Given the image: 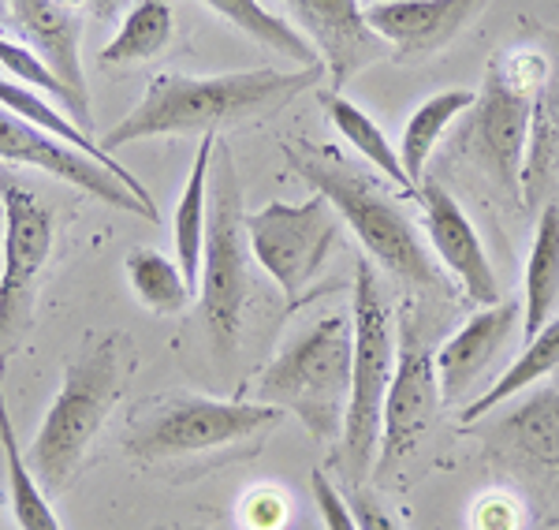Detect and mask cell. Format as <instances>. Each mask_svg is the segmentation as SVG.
<instances>
[{"label": "cell", "mask_w": 559, "mask_h": 530, "mask_svg": "<svg viewBox=\"0 0 559 530\" xmlns=\"http://www.w3.org/2000/svg\"><path fill=\"white\" fill-rule=\"evenodd\" d=\"M324 64L276 71L250 68L228 75H179L160 71L146 83V94L134 109L102 139V150L116 154L120 146L160 134H216L224 128H250L273 120L295 97L321 86Z\"/></svg>", "instance_id": "6da1fadb"}, {"label": "cell", "mask_w": 559, "mask_h": 530, "mask_svg": "<svg viewBox=\"0 0 559 530\" xmlns=\"http://www.w3.org/2000/svg\"><path fill=\"white\" fill-rule=\"evenodd\" d=\"M280 150L287 165L313 187V195L329 199L344 228L355 232L369 262L392 273L403 287L418 292V299H452V284L432 262L418 224L384 191V184L344 161L336 150L313 146L306 139H287Z\"/></svg>", "instance_id": "7a4b0ae2"}, {"label": "cell", "mask_w": 559, "mask_h": 530, "mask_svg": "<svg viewBox=\"0 0 559 530\" xmlns=\"http://www.w3.org/2000/svg\"><path fill=\"white\" fill-rule=\"evenodd\" d=\"M280 422L284 411L258 400L160 397L131 415L123 452L146 471L205 474L258 456Z\"/></svg>", "instance_id": "3957f363"}, {"label": "cell", "mask_w": 559, "mask_h": 530, "mask_svg": "<svg viewBox=\"0 0 559 530\" xmlns=\"http://www.w3.org/2000/svg\"><path fill=\"white\" fill-rule=\"evenodd\" d=\"M548 71L552 64L540 49L492 52L474 105L452 128V157L477 168L511 205H522V168H526L534 105Z\"/></svg>", "instance_id": "277c9868"}, {"label": "cell", "mask_w": 559, "mask_h": 530, "mask_svg": "<svg viewBox=\"0 0 559 530\" xmlns=\"http://www.w3.org/2000/svg\"><path fill=\"white\" fill-rule=\"evenodd\" d=\"M128 377L131 344L123 332L102 337L90 352L64 366L57 400L49 403L38 434L26 448V463L49 497L64 493L79 479L97 434L128 389Z\"/></svg>", "instance_id": "5b68a950"}, {"label": "cell", "mask_w": 559, "mask_h": 530, "mask_svg": "<svg viewBox=\"0 0 559 530\" xmlns=\"http://www.w3.org/2000/svg\"><path fill=\"white\" fill-rule=\"evenodd\" d=\"M350 358H355V326L344 314H324L287 337L273 363L258 374V403H273L295 415L318 445L336 448L344 437L350 400Z\"/></svg>", "instance_id": "8992f818"}, {"label": "cell", "mask_w": 559, "mask_h": 530, "mask_svg": "<svg viewBox=\"0 0 559 530\" xmlns=\"http://www.w3.org/2000/svg\"><path fill=\"white\" fill-rule=\"evenodd\" d=\"M395 374L384 397L381 448H377L373 474L384 486H407L411 467L426 456L432 434L440 426V392L437 374V318L426 303H400L395 310Z\"/></svg>", "instance_id": "52a82bcc"}, {"label": "cell", "mask_w": 559, "mask_h": 530, "mask_svg": "<svg viewBox=\"0 0 559 530\" xmlns=\"http://www.w3.org/2000/svg\"><path fill=\"white\" fill-rule=\"evenodd\" d=\"M350 326H355V358H350V400L344 437L336 445V467L344 482L358 486L373 474L381 448L384 397L395 374V310L384 295L381 273L369 258L355 262L350 287Z\"/></svg>", "instance_id": "ba28073f"}, {"label": "cell", "mask_w": 559, "mask_h": 530, "mask_svg": "<svg viewBox=\"0 0 559 530\" xmlns=\"http://www.w3.org/2000/svg\"><path fill=\"white\" fill-rule=\"evenodd\" d=\"M250 295L247 269V213H242V184L236 161L216 142L210 173V224H205L202 284H198V310L210 332V344L221 358L236 355L242 314Z\"/></svg>", "instance_id": "9c48e42d"}, {"label": "cell", "mask_w": 559, "mask_h": 530, "mask_svg": "<svg viewBox=\"0 0 559 530\" xmlns=\"http://www.w3.org/2000/svg\"><path fill=\"white\" fill-rule=\"evenodd\" d=\"M466 434L485 445V463L526 493L540 519L559 523V385L489 411Z\"/></svg>", "instance_id": "30bf717a"}, {"label": "cell", "mask_w": 559, "mask_h": 530, "mask_svg": "<svg viewBox=\"0 0 559 530\" xmlns=\"http://www.w3.org/2000/svg\"><path fill=\"white\" fill-rule=\"evenodd\" d=\"M0 377L26 344L38 310V284L52 258L57 217L20 176L0 173Z\"/></svg>", "instance_id": "8fae6325"}, {"label": "cell", "mask_w": 559, "mask_h": 530, "mask_svg": "<svg viewBox=\"0 0 559 530\" xmlns=\"http://www.w3.org/2000/svg\"><path fill=\"white\" fill-rule=\"evenodd\" d=\"M340 232H344V221L321 195H310L299 205L265 202L258 213H247L250 255L292 303L302 299L306 287L321 276Z\"/></svg>", "instance_id": "7c38bea8"}, {"label": "cell", "mask_w": 559, "mask_h": 530, "mask_svg": "<svg viewBox=\"0 0 559 530\" xmlns=\"http://www.w3.org/2000/svg\"><path fill=\"white\" fill-rule=\"evenodd\" d=\"M0 161L38 168V173L52 179H64V184L79 187L83 195L97 199L102 205H112V210L139 213V217H146V221H160L157 205L142 202L120 176H112L105 165H97V161H90L86 154H79V150L64 146V142L52 139V134L38 131L34 123H26L23 116H15L8 105H0Z\"/></svg>", "instance_id": "4fadbf2b"}, {"label": "cell", "mask_w": 559, "mask_h": 530, "mask_svg": "<svg viewBox=\"0 0 559 530\" xmlns=\"http://www.w3.org/2000/svg\"><path fill=\"white\" fill-rule=\"evenodd\" d=\"M295 31L313 45L332 90L347 86L358 71L392 57V49L369 31L362 0H284Z\"/></svg>", "instance_id": "5bb4252c"}, {"label": "cell", "mask_w": 559, "mask_h": 530, "mask_svg": "<svg viewBox=\"0 0 559 530\" xmlns=\"http://www.w3.org/2000/svg\"><path fill=\"white\" fill-rule=\"evenodd\" d=\"M23 42L41 52V60L64 79L75 97V123L94 134L90 116V86L83 68V23L90 0H8Z\"/></svg>", "instance_id": "9a60e30c"}, {"label": "cell", "mask_w": 559, "mask_h": 530, "mask_svg": "<svg viewBox=\"0 0 559 530\" xmlns=\"http://www.w3.org/2000/svg\"><path fill=\"white\" fill-rule=\"evenodd\" d=\"M489 0H384L366 8L369 31L392 49L395 64H421L448 49Z\"/></svg>", "instance_id": "2e32d148"}, {"label": "cell", "mask_w": 559, "mask_h": 530, "mask_svg": "<svg viewBox=\"0 0 559 530\" xmlns=\"http://www.w3.org/2000/svg\"><path fill=\"white\" fill-rule=\"evenodd\" d=\"M418 202L426 210V236L432 255L455 276L466 299L477 303V307L500 303V281H496L489 250H485L481 236H477L474 221L455 202V195L448 187H440V179H421Z\"/></svg>", "instance_id": "e0dca14e"}, {"label": "cell", "mask_w": 559, "mask_h": 530, "mask_svg": "<svg viewBox=\"0 0 559 530\" xmlns=\"http://www.w3.org/2000/svg\"><path fill=\"white\" fill-rule=\"evenodd\" d=\"M515 329H522V299H500L492 307H481L474 318H466L444 344L437 348V374L444 403L466 400L503 348L511 344Z\"/></svg>", "instance_id": "ac0fdd59"}, {"label": "cell", "mask_w": 559, "mask_h": 530, "mask_svg": "<svg viewBox=\"0 0 559 530\" xmlns=\"http://www.w3.org/2000/svg\"><path fill=\"white\" fill-rule=\"evenodd\" d=\"M213 154H216V134H202V146L194 154L191 176H187L183 191L176 202V262L183 269L187 284L198 295L202 284V258H205V224H210V173H213Z\"/></svg>", "instance_id": "d6986e66"}, {"label": "cell", "mask_w": 559, "mask_h": 530, "mask_svg": "<svg viewBox=\"0 0 559 530\" xmlns=\"http://www.w3.org/2000/svg\"><path fill=\"white\" fill-rule=\"evenodd\" d=\"M559 310V202H545L537 217L534 247L526 258L522 292V337L534 340Z\"/></svg>", "instance_id": "ffe728a7"}, {"label": "cell", "mask_w": 559, "mask_h": 530, "mask_svg": "<svg viewBox=\"0 0 559 530\" xmlns=\"http://www.w3.org/2000/svg\"><path fill=\"white\" fill-rule=\"evenodd\" d=\"M559 202V64L548 71L534 105L526 168H522V205Z\"/></svg>", "instance_id": "44dd1931"}, {"label": "cell", "mask_w": 559, "mask_h": 530, "mask_svg": "<svg viewBox=\"0 0 559 530\" xmlns=\"http://www.w3.org/2000/svg\"><path fill=\"white\" fill-rule=\"evenodd\" d=\"M471 105H474L471 90L452 86V90H440V94L426 97V102L411 113L407 128H403V139H400V146H395V150H400V161H403V168H407L418 199H421V179H426L429 157L437 154L440 139L455 128L459 116L471 109Z\"/></svg>", "instance_id": "7402d4cb"}, {"label": "cell", "mask_w": 559, "mask_h": 530, "mask_svg": "<svg viewBox=\"0 0 559 530\" xmlns=\"http://www.w3.org/2000/svg\"><path fill=\"white\" fill-rule=\"evenodd\" d=\"M559 370V318L548 321L545 329L537 332L534 340H526V348H522V355L515 363L508 366L489 389L481 392L477 400H471L463 408V415H459V426H471V422L485 419L489 411L503 408L508 400L522 397V392H530L537 381H545V377H552Z\"/></svg>", "instance_id": "603a6c76"}, {"label": "cell", "mask_w": 559, "mask_h": 530, "mask_svg": "<svg viewBox=\"0 0 559 530\" xmlns=\"http://www.w3.org/2000/svg\"><path fill=\"white\" fill-rule=\"evenodd\" d=\"M318 102H321L324 116L332 120V128L340 131V139H344L350 150H358L369 165L381 168L392 184H400L403 191H411L414 199H418L407 168H403V161H400V150L388 142V134L381 131V123H377L373 116H369L366 109H358V105L340 94V90H318Z\"/></svg>", "instance_id": "cb8c5ba5"}, {"label": "cell", "mask_w": 559, "mask_h": 530, "mask_svg": "<svg viewBox=\"0 0 559 530\" xmlns=\"http://www.w3.org/2000/svg\"><path fill=\"white\" fill-rule=\"evenodd\" d=\"M0 448H4V471H8V508L20 530H64L57 519V511L49 505V493L41 490V482L34 479L26 452L15 437L12 415H8V400L0 389Z\"/></svg>", "instance_id": "d4e9b609"}, {"label": "cell", "mask_w": 559, "mask_h": 530, "mask_svg": "<svg viewBox=\"0 0 559 530\" xmlns=\"http://www.w3.org/2000/svg\"><path fill=\"white\" fill-rule=\"evenodd\" d=\"M205 8H213L224 23H231L236 31H242L247 38H254L261 49H269L273 57H287L295 68H313L321 64L313 45L302 38L287 20L269 12L261 0H202Z\"/></svg>", "instance_id": "484cf974"}, {"label": "cell", "mask_w": 559, "mask_h": 530, "mask_svg": "<svg viewBox=\"0 0 559 530\" xmlns=\"http://www.w3.org/2000/svg\"><path fill=\"white\" fill-rule=\"evenodd\" d=\"M176 31V12L168 0H134L131 12L123 15L116 38L102 49V64L105 68H120V64H142L153 60L160 49H168Z\"/></svg>", "instance_id": "4316f807"}, {"label": "cell", "mask_w": 559, "mask_h": 530, "mask_svg": "<svg viewBox=\"0 0 559 530\" xmlns=\"http://www.w3.org/2000/svg\"><path fill=\"white\" fill-rule=\"evenodd\" d=\"M123 273H128L131 295L153 314H179L191 307L194 292L187 284L183 269L173 258H165L153 247H134L123 258Z\"/></svg>", "instance_id": "83f0119b"}, {"label": "cell", "mask_w": 559, "mask_h": 530, "mask_svg": "<svg viewBox=\"0 0 559 530\" xmlns=\"http://www.w3.org/2000/svg\"><path fill=\"white\" fill-rule=\"evenodd\" d=\"M0 68H4L8 79H15V83H23V86L38 90V94H45V97H52V102H60L71 113V120H75V97H71V90L64 86V79L45 64L38 49H31L26 42H12V38L0 34Z\"/></svg>", "instance_id": "f1b7e54d"}, {"label": "cell", "mask_w": 559, "mask_h": 530, "mask_svg": "<svg viewBox=\"0 0 559 530\" xmlns=\"http://www.w3.org/2000/svg\"><path fill=\"white\" fill-rule=\"evenodd\" d=\"M310 490H313V500H318L324 530H358V519H355V511H350V505H347L344 490H340L336 482L321 471V467H313Z\"/></svg>", "instance_id": "f546056e"}, {"label": "cell", "mask_w": 559, "mask_h": 530, "mask_svg": "<svg viewBox=\"0 0 559 530\" xmlns=\"http://www.w3.org/2000/svg\"><path fill=\"white\" fill-rule=\"evenodd\" d=\"M344 497H347L350 511H355L358 530H403L400 519L392 516V508H388L373 490H366V482H358V486L347 482Z\"/></svg>", "instance_id": "4dcf8cb0"}, {"label": "cell", "mask_w": 559, "mask_h": 530, "mask_svg": "<svg viewBox=\"0 0 559 530\" xmlns=\"http://www.w3.org/2000/svg\"><path fill=\"white\" fill-rule=\"evenodd\" d=\"M242 519H247L250 530H280L287 523V500L273 490H261L254 497H247Z\"/></svg>", "instance_id": "1f68e13d"}, {"label": "cell", "mask_w": 559, "mask_h": 530, "mask_svg": "<svg viewBox=\"0 0 559 530\" xmlns=\"http://www.w3.org/2000/svg\"><path fill=\"white\" fill-rule=\"evenodd\" d=\"M519 500L500 497V511L492 508V500H481L477 508V530H515L519 527Z\"/></svg>", "instance_id": "d6a6232c"}, {"label": "cell", "mask_w": 559, "mask_h": 530, "mask_svg": "<svg viewBox=\"0 0 559 530\" xmlns=\"http://www.w3.org/2000/svg\"><path fill=\"white\" fill-rule=\"evenodd\" d=\"M123 8V0H90V20L108 23Z\"/></svg>", "instance_id": "836d02e7"}, {"label": "cell", "mask_w": 559, "mask_h": 530, "mask_svg": "<svg viewBox=\"0 0 559 530\" xmlns=\"http://www.w3.org/2000/svg\"><path fill=\"white\" fill-rule=\"evenodd\" d=\"M552 385H559V370H556V374H552Z\"/></svg>", "instance_id": "e575fe53"}, {"label": "cell", "mask_w": 559, "mask_h": 530, "mask_svg": "<svg viewBox=\"0 0 559 530\" xmlns=\"http://www.w3.org/2000/svg\"><path fill=\"white\" fill-rule=\"evenodd\" d=\"M369 4H384V0H369Z\"/></svg>", "instance_id": "d590c367"}, {"label": "cell", "mask_w": 559, "mask_h": 530, "mask_svg": "<svg viewBox=\"0 0 559 530\" xmlns=\"http://www.w3.org/2000/svg\"><path fill=\"white\" fill-rule=\"evenodd\" d=\"M0 8H4V0H0Z\"/></svg>", "instance_id": "8d00e7d4"}, {"label": "cell", "mask_w": 559, "mask_h": 530, "mask_svg": "<svg viewBox=\"0 0 559 530\" xmlns=\"http://www.w3.org/2000/svg\"><path fill=\"white\" fill-rule=\"evenodd\" d=\"M0 505H4V500H0Z\"/></svg>", "instance_id": "74e56055"}]
</instances>
